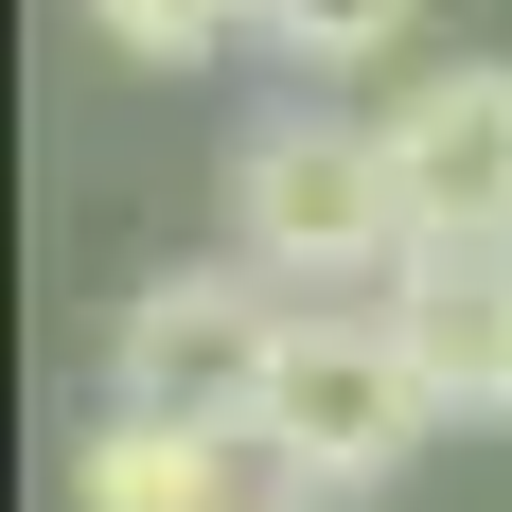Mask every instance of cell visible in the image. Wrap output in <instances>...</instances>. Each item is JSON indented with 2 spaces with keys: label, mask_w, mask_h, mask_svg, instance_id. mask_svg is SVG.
Instances as JSON below:
<instances>
[{
  "label": "cell",
  "mask_w": 512,
  "mask_h": 512,
  "mask_svg": "<svg viewBox=\"0 0 512 512\" xmlns=\"http://www.w3.org/2000/svg\"><path fill=\"white\" fill-rule=\"evenodd\" d=\"M230 248L283 283V301H389L407 230V159H389V106H265L230 142Z\"/></svg>",
  "instance_id": "obj_1"
},
{
  "label": "cell",
  "mask_w": 512,
  "mask_h": 512,
  "mask_svg": "<svg viewBox=\"0 0 512 512\" xmlns=\"http://www.w3.org/2000/svg\"><path fill=\"white\" fill-rule=\"evenodd\" d=\"M424 424H442V389H424L407 318L389 301H301L283 318V371H265V407H248V460L318 477V495H371V477L424 460Z\"/></svg>",
  "instance_id": "obj_2"
},
{
  "label": "cell",
  "mask_w": 512,
  "mask_h": 512,
  "mask_svg": "<svg viewBox=\"0 0 512 512\" xmlns=\"http://www.w3.org/2000/svg\"><path fill=\"white\" fill-rule=\"evenodd\" d=\"M283 283H265L248 248H212V265H159L142 301L106 318V407H159V424H230L248 442L265 407V371H283Z\"/></svg>",
  "instance_id": "obj_3"
},
{
  "label": "cell",
  "mask_w": 512,
  "mask_h": 512,
  "mask_svg": "<svg viewBox=\"0 0 512 512\" xmlns=\"http://www.w3.org/2000/svg\"><path fill=\"white\" fill-rule=\"evenodd\" d=\"M389 159H407L424 248H512V53H442L389 89Z\"/></svg>",
  "instance_id": "obj_4"
},
{
  "label": "cell",
  "mask_w": 512,
  "mask_h": 512,
  "mask_svg": "<svg viewBox=\"0 0 512 512\" xmlns=\"http://www.w3.org/2000/svg\"><path fill=\"white\" fill-rule=\"evenodd\" d=\"M389 318H407L442 424H512V248H407L389 265Z\"/></svg>",
  "instance_id": "obj_5"
},
{
  "label": "cell",
  "mask_w": 512,
  "mask_h": 512,
  "mask_svg": "<svg viewBox=\"0 0 512 512\" xmlns=\"http://www.w3.org/2000/svg\"><path fill=\"white\" fill-rule=\"evenodd\" d=\"M230 424H159V407H106L71 442V512H230Z\"/></svg>",
  "instance_id": "obj_6"
},
{
  "label": "cell",
  "mask_w": 512,
  "mask_h": 512,
  "mask_svg": "<svg viewBox=\"0 0 512 512\" xmlns=\"http://www.w3.org/2000/svg\"><path fill=\"white\" fill-rule=\"evenodd\" d=\"M407 18L424 0H248V36L301 71V89H336V71H389L407 53Z\"/></svg>",
  "instance_id": "obj_7"
},
{
  "label": "cell",
  "mask_w": 512,
  "mask_h": 512,
  "mask_svg": "<svg viewBox=\"0 0 512 512\" xmlns=\"http://www.w3.org/2000/svg\"><path fill=\"white\" fill-rule=\"evenodd\" d=\"M71 18H89L124 71H212V53L248 36V0H71Z\"/></svg>",
  "instance_id": "obj_8"
},
{
  "label": "cell",
  "mask_w": 512,
  "mask_h": 512,
  "mask_svg": "<svg viewBox=\"0 0 512 512\" xmlns=\"http://www.w3.org/2000/svg\"><path fill=\"white\" fill-rule=\"evenodd\" d=\"M230 512H336V495H318V477H248Z\"/></svg>",
  "instance_id": "obj_9"
}]
</instances>
